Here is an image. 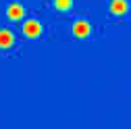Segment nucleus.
I'll return each mask as SVG.
<instances>
[{
  "mask_svg": "<svg viewBox=\"0 0 131 129\" xmlns=\"http://www.w3.org/2000/svg\"><path fill=\"white\" fill-rule=\"evenodd\" d=\"M23 34L29 36V38H38V36L42 34V23H40L38 19H27V21L23 23Z\"/></svg>",
  "mask_w": 131,
  "mask_h": 129,
  "instance_id": "nucleus-1",
  "label": "nucleus"
},
{
  "mask_svg": "<svg viewBox=\"0 0 131 129\" xmlns=\"http://www.w3.org/2000/svg\"><path fill=\"white\" fill-rule=\"evenodd\" d=\"M90 31H92V25H90V21H85V19H77V21L73 23V34H75L77 38L90 36Z\"/></svg>",
  "mask_w": 131,
  "mask_h": 129,
  "instance_id": "nucleus-2",
  "label": "nucleus"
},
{
  "mask_svg": "<svg viewBox=\"0 0 131 129\" xmlns=\"http://www.w3.org/2000/svg\"><path fill=\"white\" fill-rule=\"evenodd\" d=\"M6 15H8V19L13 21H17V19H23V15H25V8L21 2H10L8 8H6Z\"/></svg>",
  "mask_w": 131,
  "mask_h": 129,
  "instance_id": "nucleus-3",
  "label": "nucleus"
},
{
  "mask_svg": "<svg viewBox=\"0 0 131 129\" xmlns=\"http://www.w3.org/2000/svg\"><path fill=\"white\" fill-rule=\"evenodd\" d=\"M127 10H129L127 0H110V13L112 15H125Z\"/></svg>",
  "mask_w": 131,
  "mask_h": 129,
  "instance_id": "nucleus-4",
  "label": "nucleus"
},
{
  "mask_svg": "<svg viewBox=\"0 0 131 129\" xmlns=\"http://www.w3.org/2000/svg\"><path fill=\"white\" fill-rule=\"evenodd\" d=\"M15 44V34L10 29H0V48H10Z\"/></svg>",
  "mask_w": 131,
  "mask_h": 129,
  "instance_id": "nucleus-5",
  "label": "nucleus"
},
{
  "mask_svg": "<svg viewBox=\"0 0 131 129\" xmlns=\"http://www.w3.org/2000/svg\"><path fill=\"white\" fill-rule=\"evenodd\" d=\"M54 6L58 10H69L73 6V0H54Z\"/></svg>",
  "mask_w": 131,
  "mask_h": 129,
  "instance_id": "nucleus-6",
  "label": "nucleus"
}]
</instances>
